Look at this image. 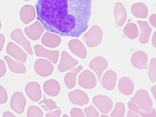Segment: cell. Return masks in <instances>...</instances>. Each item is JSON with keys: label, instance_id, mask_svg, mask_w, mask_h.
I'll list each match as a JSON object with an SVG mask.
<instances>
[{"label": "cell", "instance_id": "1", "mask_svg": "<svg viewBox=\"0 0 156 117\" xmlns=\"http://www.w3.org/2000/svg\"><path fill=\"white\" fill-rule=\"evenodd\" d=\"M92 0H38L37 19L46 30L79 37L88 28Z\"/></svg>", "mask_w": 156, "mask_h": 117}, {"label": "cell", "instance_id": "2", "mask_svg": "<svg viewBox=\"0 0 156 117\" xmlns=\"http://www.w3.org/2000/svg\"><path fill=\"white\" fill-rule=\"evenodd\" d=\"M102 37L103 32L101 27L98 25H94L83 34L82 39L88 47L94 48L101 43Z\"/></svg>", "mask_w": 156, "mask_h": 117}, {"label": "cell", "instance_id": "3", "mask_svg": "<svg viewBox=\"0 0 156 117\" xmlns=\"http://www.w3.org/2000/svg\"><path fill=\"white\" fill-rule=\"evenodd\" d=\"M131 101L135 103L142 110L150 112L152 110V101L148 92L144 90H140L131 98Z\"/></svg>", "mask_w": 156, "mask_h": 117}, {"label": "cell", "instance_id": "4", "mask_svg": "<svg viewBox=\"0 0 156 117\" xmlns=\"http://www.w3.org/2000/svg\"><path fill=\"white\" fill-rule=\"evenodd\" d=\"M34 68L35 73L40 76L46 77L51 76L54 71V65L48 59L38 58L35 60Z\"/></svg>", "mask_w": 156, "mask_h": 117}, {"label": "cell", "instance_id": "5", "mask_svg": "<svg viewBox=\"0 0 156 117\" xmlns=\"http://www.w3.org/2000/svg\"><path fill=\"white\" fill-rule=\"evenodd\" d=\"M10 38L11 39H12V40L22 46L27 54H29V55L34 54L30 43L25 37L21 29H15L10 34Z\"/></svg>", "mask_w": 156, "mask_h": 117}, {"label": "cell", "instance_id": "6", "mask_svg": "<svg viewBox=\"0 0 156 117\" xmlns=\"http://www.w3.org/2000/svg\"><path fill=\"white\" fill-rule=\"evenodd\" d=\"M79 85L85 89H92L97 83V80L94 74L88 69L83 71L78 77Z\"/></svg>", "mask_w": 156, "mask_h": 117}, {"label": "cell", "instance_id": "7", "mask_svg": "<svg viewBox=\"0 0 156 117\" xmlns=\"http://www.w3.org/2000/svg\"><path fill=\"white\" fill-rule=\"evenodd\" d=\"M26 105V99L23 93L21 91L15 92L10 99V106L11 108L18 114H21L24 110Z\"/></svg>", "mask_w": 156, "mask_h": 117}, {"label": "cell", "instance_id": "8", "mask_svg": "<svg viewBox=\"0 0 156 117\" xmlns=\"http://www.w3.org/2000/svg\"><path fill=\"white\" fill-rule=\"evenodd\" d=\"M94 105L102 113H108L113 107L112 99L105 95H96L93 98Z\"/></svg>", "mask_w": 156, "mask_h": 117}, {"label": "cell", "instance_id": "9", "mask_svg": "<svg viewBox=\"0 0 156 117\" xmlns=\"http://www.w3.org/2000/svg\"><path fill=\"white\" fill-rule=\"evenodd\" d=\"M79 63V61L71 57L66 51H63L61 53V60L57 68L61 73L71 70Z\"/></svg>", "mask_w": 156, "mask_h": 117}, {"label": "cell", "instance_id": "10", "mask_svg": "<svg viewBox=\"0 0 156 117\" xmlns=\"http://www.w3.org/2000/svg\"><path fill=\"white\" fill-rule=\"evenodd\" d=\"M35 55L37 57H44L49 60L52 63H56L59 57V51L58 50L51 51L44 48L40 44H36L34 46Z\"/></svg>", "mask_w": 156, "mask_h": 117}, {"label": "cell", "instance_id": "11", "mask_svg": "<svg viewBox=\"0 0 156 117\" xmlns=\"http://www.w3.org/2000/svg\"><path fill=\"white\" fill-rule=\"evenodd\" d=\"M24 33L32 40H38L44 32V27L40 21H36L31 25L24 28Z\"/></svg>", "mask_w": 156, "mask_h": 117}, {"label": "cell", "instance_id": "12", "mask_svg": "<svg viewBox=\"0 0 156 117\" xmlns=\"http://www.w3.org/2000/svg\"><path fill=\"white\" fill-rule=\"evenodd\" d=\"M25 93L28 98L34 102L39 101L41 98V90L40 85L35 81L28 82L25 86Z\"/></svg>", "mask_w": 156, "mask_h": 117}, {"label": "cell", "instance_id": "13", "mask_svg": "<svg viewBox=\"0 0 156 117\" xmlns=\"http://www.w3.org/2000/svg\"><path fill=\"white\" fill-rule=\"evenodd\" d=\"M88 66L96 73L98 79L100 80L102 73L108 66V62L104 57L98 56L91 60Z\"/></svg>", "mask_w": 156, "mask_h": 117}, {"label": "cell", "instance_id": "14", "mask_svg": "<svg viewBox=\"0 0 156 117\" xmlns=\"http://www.w3.org/2000/svg\"><path fill=\"white\" fill-rule=\"evenodd\" d=\"M7 53L18 62L26 63L27 60L26 53L14 43L10 41L6 48Z\"/></svg>", "mask_w": 156, "mask_h": 117}, {"label": "cell", "instance_id": "15", "mask_svg": "<svg viewBox=\"0 0 156 117\" xmlns=\"http://www.w3.org/2000/svg\"><path fill=\"white\" fill-rule=\"evenodd\" d=\"M68 96L69 101L74 105L83 106L89 102V98L87 94L80 89H76L73 91L69 92Z\"/></svg>", "mask_w": 156, "mask_h": 117}, {"label": "cell", "instance_id": "16", "mask_svg": "<svg viewBox=\"0 0 156 117\" xmlns=\"http://www.w3.org/2000/svg\"><path fill=\"white\" fill-rule=\"evenodd\" d=\"M41 41L44 46L50 48H55L60 44L62 39L57 34H55L53 32L48 31L43 35Z\"/></svg>", "mask_w": 156, "mask_h": 117}, {"label": "cell", "instance_id": "17", "mask_svg": "<svg viewBox=\"0 0 156 117\" xmlns=\"http://www.w3.org/2000/svg\"><path fill=\"white\" fill-rule=\"evenodd\" d=\"M69 50L76 56L80 58H85L87 56V51L82 41L78 39H72L68 42Z\"/></svg>", "mask_w": 156, "mask_h": 117}, {"label": "cell", "instance_id": "18", "mask_svg": "<svg viewBox=\"0 0 156 117\" xmlns=\"http://www.w3.org/2000/svg\"><path fill=\"white\" fill-rule=\"evenodd\" d=\"M37 15V12L35 7L30 4L23 5L20 11V16L21 21L26 24L32 21Z\"/></svg>", "mask_w": 156, "mask_h": 117}, {"label": "cell", "instance_id": "19", "mask_svg": "<svg viewBox=\"0 0 156 117\" xmlns=\"http://www.w3.org/2000/svg\"><path fill=\"white\" fill-rule=\"evenodd\" d=\"M130 61L132 64L139 69L147 68V55L142 51L135 52L132 55Z\"/></svg>", "mask_w": 156, "mask_h": 117}, {"label": "cell", "instance_id": "20", "mask_svg": "<svg viewBox=\"0 0 156 117\" xmlns=\"http://www.w3.org/2000/svg\"><path fill=\"white\" fill-rule=\"evenodd\" d=\"M116 79V73L112 69L108 70L102 77L101 85L105 90H112L115 87Z\"/></svg>", "mask_w": 156, "mask_h": 117}, {"label": "cell", "instance_id": "21", "mask_svg": "<svg viewBox=\"0 0 156 117\" xmlns=\"http://www.w3.org/2000/svg\"><path fill=\"white\" fill-rule=\"evenodd\" d=\"M43 90L47 95L54 97L59 94L61 87L59 82L57 80L51 79L44 82Z\"/></svg>", "mask_w": 156, "mask_h": 117}, {"label": "cell", "instance_id": "22", "mask_svg": "<svg viewBox=\"0 0 156 117\" xmlns=\"http://www.w3.org/2000/svg\"><path fill=\"white\" fill-rule=\"evenodd\" d=\"M83 69L82 65H79L74 67L71 69V71L68 72L65 75L64 82L66 87L69 89H73L76 83V77L79 72H80Z\"/></svg>", "mask_w": 156, "mask_h": 117}, {"label": "cell", "instance_id": "23", "mask_svg": "<svg viewBox=\"0 0 156 117\" xmlns=\"http://www.w3.org/2000/svg\"><path fill=\"white\" fill-rule=\"evenodd\" d=\"M114 16L116 24L118 26H122L126 22L127 18V12L124 5L118 2L115 5Z\"/></svg>", "mask_w": 156, "mask_h": 117}, {"label": "cell", "instance_id": "24", "mask_svg": "<svg viewBox=\"0 0 156 117\" xmlns=\"http://www.w3.org/2000/svg\"><path fill=\"white\" fill-rule=\"evenodd\" d=\"M4 60L12 72L16 74H24L26 73V68L24 63L15 60L7 55L4 56Z\"/></svg>", "mask_w": 156, "mask_h": 117}, {"label": "cell", "instance_id": "25", "mask_svg": "<svg viewBox=\"0 0 156 117\" xmlns=\"http://www.w3.org/2000/svg\"><path fill=\"white\" fill-rule=\"evenodd\" d=\"M118 88L122 94L126 96H129L134 90V84L130 78L122 77L119 80Z\"/></svg>", "mask_w": 156, "mask_h": 117}, {"label": "cell", "instance_id": "26", "mask_svg": "<svg viewBox=\"0 0 156 117\" xmlns=\"http://www.w3.org/2000/svg\"><path fill=\"white\" fill-rule=\"evenodd\" d=\"M138 24L139 25L140 29V35L139 37V41L142 44L147 43L149 41V37L152 29L147 22L144 21H138Z\"/></svg>", "mask_w": 156, "mask_h": 117}, {"label": "cell", "instance_id": "27", "mask_svg": "<svg viewBox=\"0 0 156 117\" xmlns=\"http://www.w3.org/2000/svg\"><path fill=\"white\" fill-rule=\"evenodd\" d=\"M131 12L132 14L137 18H145L148 13V9L144 4L137 2L132 5Z\"/></svg>", "mask_w": 156, "mask_h": 117}, {"label": "cell", "instance_id": "28", "mask_svg": "<svg viewBox=\"0 0 156 117\" xmlns=\"http://www.w3.org/2000/svg\"><path fill=\"white\" fill-rule=\"evenodd\" d=\"M128 107L130 110L134 111L137 113L140 116L143 117H155L156 116V111L155 108H152V110L150 112H144L133 101H130L128 102Z\"/></svg>", "mask_w": 156, "mask_h": 117}, {"label": "cell", "instance_id": "29", "mask_svg": "<svg viewBox=\"0 0 156 117\" xmlns=\"http://www.w3.org/2000/svg\"><path fill=\"white\" fill-rule=\"evenodd\" d=\"M124 33L130 39H135L139 35L138 27L133 23H129L124 27Z\"/></svg>", "mask_w": 156, "mask_h": 117}, {"label": "cell", "instance_id": "30", "mask_svg": "<svg viewBox=\"0 0 156 117\" xmlns=\"http://www.w3.org/2000/svg\"><path fill=\"white\" fill-rule=\"evenodd\" d=\"M38 104L41 105V107H43L44 110L48 112L59 108L58 105L53 100H52L51 99L46 98L44 95L43 96V100H41L40 102H38Z\"/></svg>", "mask_w": 156, "mask_h": 117}, {"label": "cell", "instance_id": "31", "mask_svg": "<svg viewBox=\"0 0 156 117\" xmlns=\"http://www.w3.org/2000/svg\"><path fill=\"white\" fill-rule=\"evenodd\" d=\"M125 113V105L122 102H119L116 104L113 112L111 113L112 117H123Z\"/></svg>", "mask_w": 156, "mask_h": 117}, {"label": "cell", "instance_id": "32", "mask_svg": "<svg viewBox=\"0 0 156 117\" xmlns=\"http://www.w3.org/2000/svg\"><path fill=\"white\" fill-rule=\"evenodd\" d=\"M43 112L41 109L36 105H30L27 111V117H43Z\"/></svg>", "mask_w": 156, "mask_h": 117}, {"label": "cell", "instance_id": "33", "mask_svg": "<svg viewBox=\"0 0 156 117\" xmlns=\"http://www.w3.org/2000/svg\"><path fill=\"white\" fill-rule=\"evenodd\" d=\"M148 74L152 82H156V58H152L150 60Z\"/></svg>", "mask_w": 156, "mask_h": 117}, {"label": "cell", "instance_id": "34", "mask_svg": "<svg viewBox=\"0 0 156 117\" xmlns=\"http://www.w3.org/2000/svg\"><path fill=\"white\" fill-rule=\"evenodd\" d=\"M83 111L87 117H98L99 116V113L93 105H90L85 108Z\"/></svg>", "mask_w": 156, "mask_h": 117}, {"label": "cell", "instance_id": "35", "mask_svg": "<svg viewBox=\"0 0 156 117\" xmlns=\"http://www.w3.org/2000/svg\"><path fill=\"white\" fill-rule=\"evenodd\" d=\"M8 100V94L5 88L0 85V104H4Z\"/></svg>", "mask_w": 156, "mask_h": 117}, {"label": "cell", "instance_id": "36", "mask_svg": "<svg viewBox=\"0 0 156 117\" xmlns=\"http://www.w3.org/2000/svg\"><path fill=\"white\" fill-rule=\"evenodd\" d=\"M70 115L71 117H84L85 115L82 110L80 108L73 107L70 111Z\"/></svg>", "mask_w": 156, "mask_h": 117}, {"label": "cell", "instance_id": "37", "mask_svg": "<svg viewBox=\"0 0 156 117\" xmlns=\"http://www.w3.org/2000/svg\"><path fill=\"white\" fill-rule=\"evenodd\" d=\"M62 111L60 110V108L55 109V110L52 111H49L46 114V117H59L61 115Z\"/></svg>", "mask_w": 156, "mask_h": 117}, {"label": "cell", "instance_id": "38", "mask_svg": "<svg viewBox=\"0 0 156 117\" xmlns=\"http://www.w3.org/2000/svg\"><path fill=\"white\" fill-rule=\"evenodd\" d=\"M6 73V66L4 62L0 59V78L2 77Z\"/></svg>", "mask_w": 156, "mask_h": 117}, {"label": "cell", "instance_id": "39", "mask_svg": "<svg viewBox=\"0 0 156 117\" xmlns=\"http://www.w3.org/2000/svg\"><path fill=\"white\" fill-rule=\"evenodd\" d=\"M149 22L152 26L156 27V14H152L150 16Z\"/></svg>", "mask_w": 156, "mask_h": 117}, {"label": "cell", "instance_id": "40", "mask_svg": "<svg viewBox=\"0 0 156 117\" xmlns=\"http://www.w3.org/2000/svg\"><path fill=\"white\" fill-rule=\"evenodd\" d=\"M5 37L2 34L0 33V52L2 51L5 43Z\"/></svg>", "mask_w": 156, "mask_h": 117}, {"label": "cell", "instance_id": "41", "mask_svg": "<svg viewBox=\"0 0 156 117\" xmlns=\"http://www.w3.org/2000/svg\"><path fill=\"white\" fill-rule=\"evenodd\" d=\"M140 115L137 113L129 109V110L128 112V114H127L128 117H138Z\"/></svg>", "mask_w": 156, "mask_h": 117}, {"label": "cell", "instance_id": "42", "mask_svg": "<svg viewBox=\"0 0 156 117\" xmlns=\"http://www.w3.org/2000/svg\"><path fill=\"white\" fill-rule=\"evenodd\" d=\"M3 117H15V115L10 111H5L2 115Z\"/></svg>", "mask_w": 156, "mask_h": 117}, {"label": "cell", "instance_id": "43", "mask_svg": "<svg viewBox=\"0 0 156 117\" xmlns=\"http://www.w3.org/2000/svg\"><path fill=\"white\" fill-rule=\"evenodd\" d=\"M152 43L153 44V46L156 48V31L154 32L153 37H152Z\"/></svg>", "mask_w": 156, "mask_h": 117}, {"label": "cell", "instance_id": "44", "mask_svg": "<svg viewBox=\"0 0 156 117\" xmlns=\"http://www.w3.org/2000/svg\"><path fill=\"white\" fill-rule=\"evenodd\" d=\"M151 91L152 93V94L155 98V99L156 100V85H154L152 88H151Z\"/></svg>", "mask_w": 156, "mask_h": 117}, {"label": "cell", "instance_id": "45", "mask_svg": "<svg viewBox=\"0 0 156 117\" xmlns=\"http://www.w3.org/2000/svg\"><path fill=\"white\" fill-rule=\"evenodd\" d=\"M65 116H66V117H68V115H66V114H64V115H63V117H65Z\"/></svg>", "mask_w": 156, "mask_h": 117}, {"label": "cell", "instance_id": "46", "mask_svg": "<svg viewBox=\"0 0 156 117\" xmlns=\"http://www.w3.org/2000/svg\"><path fill=\"white\" fill-rule=\"evenodd\" d=\"M1 27H2V23H1V21L0 20V29H1Z\"/></svg>", "mask_w": 156, "mask_h": 117}, {"label": "cell", "instance_id": "47", "mask_svg": "<svg viewBox=\"0 0 156 117\" xmlns=\"http://www.w3.org/2000/svg\"><path fill=\"white\" fill-rule=\"evenodd\" d=\"M101 116H107L108 117V115H101Z\"/></svg>", "mask_w": 156, "mask_h": 117}, {"label": "cell", "instance_id": "48", "mask_svg": "<svg viewBox=\"0 0 156 117\" xmlns=\"http://www.w3.org/2000/svg\"><path fill=\"white\" fill-rule=\"evenodd\" d=\"M23 1H29V0H23Z\"/></svg>", "mask_w": 156, "mask_h": 117}]
</instances>
